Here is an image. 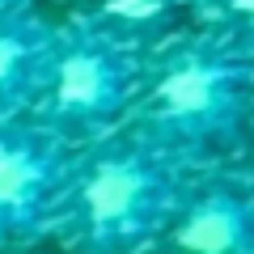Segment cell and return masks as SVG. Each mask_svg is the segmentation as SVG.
I'll return each instance as SVG.
<instances>
[{"instance_id": "1", "label": "cell", "mask_w": 254, "mask_h": 254, "mask_svg": "<svg viewBox=\"0 0 254 254\" xmlns=\"http://www.w3.org/2000/svg\"><path fill=\"white\" fill-rule=\"evenodd\" d=\"M68 203L89 254H131L178 216V182L157 148H115L72 182Z\"/></svg>"}, {"instance_id": "2", "label": "cell", "mask_w": 254, "mask_h": 254, "mask_svg": "<svg viewBox=\"0 0 254 254\" xmlns=\"http://www.w3.org/2000/svg\"><path fill=\"white\" fill-rule=\"evenodd\" d=\"M246 115V72L216 55H187L161 72L148 102V127L161 148L225 144Z\"/></svg>"}, {"instance_id": "3", "label": "cell", "mask_w": 254, "mask_h": 254, "mask_svg": "<svg viewBox=\"0 0 254 254\" xmlns=\"http://www.w3.org/2000/svg\"><path fill=\"white\" fill-rule=\"evenodd\" d=\"M72 170L64 144L43 127H0V242L43 233L68 203Z\"/></svg>"}, {"instance_id": "4", "label": "cell", "mask_w": 254, "mask_h": 254, "mask_svg": "<svg viewBox=\"0 0 254 254\" xmlns=\"http://www.w3.org/2000/svg\"><path fill=\"white\" fill-rule=\"evenodd\" d=\"M51 115L64 131H98L106 127L119 110L127 106L131 93V68L127 60L102 38H81L55 55L51 81Z\"/></svg>"}, {"instance_id": "5", "label": "cell", "mask_w": 254, "mask_h": 254, "mask_svg": "<svg viewBox=\"0 0 254 254\" xmlns=\"http://www.w3.org/2000/svg\"><path fill=\"white\" fill-rule=\"evenodd\" d=\"M55 55L60 43L43 21L26 13H0V119L47 89Z\"/></svg>"}, {"instance_id": "6", "label": "cell", "mask_w": 254, "mask_h": 254, "mask_svg": "<svg viewBox=\"0 0 254 254\" xmlns=\"http://www.w3.org/2000/svg\"><path fill=\"white\" fill-rule=\"evenodd\" d=\"M178 254H254V203L233 190H208L174 216Z\"/></svg>"}, {"instance_id": "7", "label": "cell", "mask_w": 254, "mask_h": 254, "mask_svg": "<svg viewBox=\"0 0 254 254\" xmlns=\"http://www.w3.org/2000/svg\"><path fill=\"white\" fill-rule=\"evenodd\" d=\"M102 13L110 17H127V21H153L165 13V0H106Z\"/></svg>"}, {"instance_id": "8", "label": "cell", "mask_w": 254, "mask_h": 254, "mask_svg": "<svg viewBox=\"0 0 254 254\" xmlns=\"http://www.w3.org/2000/svg\"><path fill=\"white\" fill-rule=\"evenodd\" d=\"M229 9H233L237 17L246 21V30L254 34V0H229Z\"/></svg>"}]
</instances>
